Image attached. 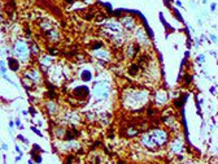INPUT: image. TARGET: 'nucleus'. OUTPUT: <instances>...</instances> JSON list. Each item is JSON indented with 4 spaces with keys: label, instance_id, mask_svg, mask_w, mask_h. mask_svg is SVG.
<instances>
[{
    "label": "nucleus",
    "instance_id": "nucleus-1",
    "mask_svg": "<svg viewBox=\"0 0 218 164\" xmlns=\"http://www.w3.org/2000/svg\"><path fill=\"white\" fill-rule=\"evenodd\" d=\"M148 93L144 90H134L125 94V106L130 109H138L145 106L148 102Z\"/></svg>",
    "mask_w": 218,
    "mask_h": 164
},
{
    "label": "nucleus",
    "instance_id": "nucleus-2",
    "mask_svg": "<svg viewBox=\"0 0 218 164\" xmlns=\"http://www.w3.org/2000/svg\"><path fill=\"white\" fill-rule=\"evenodd\" d=\"M13 56L14 59H17L20 62H26L27 64L30 61L31 57V52H30V47L29 43L25 39H17L13 44Z\"/></svg>",
    "mask_w": 218,
    "mask_h": 164
},
{
    "label": "nucleus",
    "instance_id": "nucleus-3",
    "mask_svg": "<svg viewBox=\"0 0 218 164\" xmlns=\"http://www.w3.org/2000/svg\"><path fill=\"white\" fill-rule=\"evenodd\" d=\"M109 91H110V87H109V83L105 82V81H101V82H96L95 86H93V95H95L96 100H104L109 96Z\"/></svg>",
    "mask_w": 218,
    "mask_h": 164
},
{
    "label": "nucleus",
    "instance_id": "nucleus-4",
    "mask_svg": "<svg viewBox=\"0 0 218 164\" xmlns=\"http://www.w3.org/2000/svg\"><path fill=\"white\" fill-rule=\"evenodd\" d=\"M22 75L30 78V80L34 82V85H35V86L40 85L42 81H43L42 72L38 69V68H35V67H30V68H27V69H25V70H23V74Z\"/></svg>",
    "mask_w": 218,
    "mask_h": 164
},
{
    "label": "nucleus",
    "instance_id": "nucleus-5",
    "mask_svg": "<svg viewBox=\"0 0 218 164\" xmlns=\"http://www.w3.org/2000/svg\"><path fill=\"white\" fill-rule=\"evenodd\" d=\"M134 34H135V38H136L138 44H139V46H147V47L151 46L149 38H148L147 33H145V31L143 30L142 27L136 26V27L134 29Z\"/></svg>",
    "mask_w": 218,
    "mask_h": 164
},
{
    "label": "nucleus",
    "instance_id": "nucleus-6",
    "mask_svg": "<svg viewBox=\"0 0 218 164\" xmlns=\"http://www.w3.org/2000/svg\"><path fill=\"white\" fill-rule=\"evenodd\" d=\"M151 137L153 138V141L156 142L157 146H162L164 143H166L168 141V133L165 130H161V129H155L149 133Z\"/></svg>",
    "mask_w": 218,
    "mask_h": 164
},
{
    "label": "nucleus",
    "instance_id": "nucleus-7",
    "mask_svg": "<svg viewBox=\"0 0 218 164\" xmlns=\"http://www.w3.org/2000/svg\"><path fill=\"white\" fill-rule=\"evenodd\" d=\"M139 51H140L139 44L134 43V42H130V43H127L126 48H125V55H126L127 59H134L139 54Z\"/></svg>",
    "mask_w": 218,
    "mask_h": 164
},
{
    "label": "nucleus",
    "instance_id": "nucleus-8",
    "mask_svg": "<svg viewBox=\"0 0 218 164\" xmlns=\"http://www.w3.org/2000/svg\"><path fill=\"white\" fill-rule=\"evenodd\" d=\"M121 25L122 27H125L127 31H134V29L136 27V21L131 16H123L121 18Z\"/></svg>",
    "mask_w": 218,
    "mask_h": 164
},
{
    "label": "nucleus",
    "instance_id": "nucleus-9",
    "mask_svg": "<svg viewBox=\"0 0 218 164\" xmlns=\"http://www.w3.org/2000/svg\"><path fill=\"white\" fill-rule=\"evenodd\" d=\"M166 102H168V94L164 90H158L155 94V103L157 106H165Z\"/></svg>",
    "mask_w": 218,
    "mask_h": 164
},
{
    "label": "nucleus",
    "instance_id": "nucleus-10",
    "mask_svg": "<svg viewBox=\"0 0 218 164\" xmlns=\"http://www.w3.org/2000/svg\"><path fill=\"white\" fill-rule=\"evenodd\" d=\"M142 142H143V145L145 146L147 148H151V150H156V148L158 147L157 145H156V142L153 141V138L151 137V134L148 133V134H144L142 137Z\"/></svg>",
    "mask_w": 218,
    "mask_h": 164
},
{
    "label": "nucleus",
    "instance_id": "nucleus-11",
    "mask_svg": "<svg viewBox=\"0 0 218 164\" xmlns=\"http://www.w3.org/2000/svg\"><path fill=\"white\" fill-rule=\"evenodd\" d=\"M92 54H93V56H95L96 59H99V60H109L110 59V52L106 51V49H104V48L93 49Z\"/></svg>",
    "mask_w": 218,
    "mask_h": 164
},
{
    "label": "nucleus",
    "instance_id": "nucleus-12",
    "mask_svg": "<svg viewBox=\"0 0 218 164\" xmlns=\"http://www.w3.org/2000/svg\"><path fill=\"white\" fill-rule=\"evenodd\" d=\"M47 38H48V40L51 42V43H56V42H59V39H60V31H59V29L52 27L51 30H48V31H47Z\"/></svg>",
    "mask_w": 218,
    "mask_h": 164
},
{
    "label": "nucleus",
    "instance_id": "nucleus-13",
    "mask_svg": "<svg viewBox=\"0 0 218 164\" xmlns=\"http://www.w3.org/2000/svg\"><path fill=\"white\" fill-rule=\"evenodd\" d=\"M170 148L174 151V152H178V151H182L183 148V139L182 138H175L173 142L170 143Z\"/></svg>",
    "mask_w": 218,
    "mask_h": 164
},
{
    "label": "nucleus",
    "instance_id": "nucleus-14",
    "mask_svg": "<svg viewBox=\"0 0 218 164\" xmlns=\"http://www.w3.org/2000/svg\"><path fill=\"white\" fill-rule=\"evenodd\" d=\"M74 95L78 96V98H86L88 95V89L86 86H79L74 90Z\"/></svg>",
    "mask_w": 218,
    "mask_h": 164
},
{
    "label": "nucleus",
    "instance_id": "nucleus-15",
    "mask_svg": "<svg viewBox=\"0 0 218 164\" xmlns=\"http://www.w3.org/2000/svg\"><path fill=\"white\" fill-rule=\"evenodd\" d=\"M39 62H40L42 67L48 68V67H51V65L53 64V59H52L49 55H43V56L40 57V60H39Z\"/></svg>",
    "mask_w": 218,
    "mask_h": 164
},
{
    "label": "nucleus",
    "instance_id": "nucleus-16",
    "mask_svg": "<svg viewBox=\"0 0 218 164\" xmlns=\"http://www.w3.org/2000/svg\"><path fill=\"white\" fill-rule=\"evenodd\" d=\"M20 64L21 62L18 61L17 59H14V57H9V59H8V65H9V68L13 70V72H18Z\"/></svg>",
    "mask_w": 218,
    "mask_h": 164
},
{
    "label": "nucleus",
    "instance_id": "nucleus-17",
    "mask_svg": "<svg viewBox=\"0 0 218 164\" xmlns=\"http://www.w3.org/2000/svg\"><path fill=\"white\" fill-rule=\"evenodd\" d=\"M47 111H48V113H51V115L57 113V103H54V102H48V103H47Z\"/></svg>",
    "mask_w": 218,
    "mask_h": 164
},
{
    "label": "nucleus",
    "instance_id": "nucleus-18",
    "mask_svg": "<svg viewBox=\"0 0 218 164\" xmlns=\"http://www.w3.org/2000/svg\"><path fill=\"white\" fill-rule=\"evenodd\" d=\"M29 47H30V52H31V55H35V56H36V55L40 54V48H39V46L35 43V42H31L30 46H29Z\"/></svg>",
    "mask_w": 218,
    "mask_h": 164
},
{
    "label": "nucleus",
    "instance_id": "nucleus-19",
    "mask_svg": "<svg viewBox=\"0 0 218 164\" xmlns=\"http://www.w3.org/2000/svg\"><path fill=\"white\" fill-rule=\"evenodd\" d=\"M215 7H217L215 4H210V9H212V10H215Z\"/></svg>",
    "mask_w": 218,
    "mask_h": 164
}]
</instances>
